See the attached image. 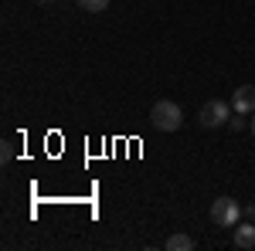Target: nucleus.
<instances>
[{"label": "nucleus", "instance_id": "f257e3e1", "mask_svg": "<svg viewBox=\"0 0 255 251\" xmlns=\"http://www.w3.org/2000/svg\"><path fill=\"white\" fill-rule=\"evenodd\" d=\"M150 122L157 126L160 133H177V129H180V122H184V112H180V105H177V102L160 98V102H153V109H150Z\"/></svg>", "mask_w": 255, "mask_h": 251}, {"label": "nucleus", "instance_id": "f03ea898", "mask_svg": "<svg viewBox=\"0 0 255 251\" xmlns=\"http://www.w3.org/2000/svg\"><path fill=\"white\" fill-rule=\"evenodd\" d=\"M232 102H225V98H211V102H204L201 105V112H197V122L204 126V129H215V126H225L228 119H232Z\"/></svg>", "mask_w": 255, "mask_h": 251}, {"label": "nucleus", "instance_id": "7ed1b4c3", "mask_svg": "<svg viewBox=\"0 0 255 251\" xmlns=\"http://www.w3.org/2000/svg\"><path fill=\"white\" fill-rule=\"evenodd\" d=\"M242 214L245 211L238 207V200H232V197H218L215 204H211V221H215L218 228H235Z\"/></svg>", "mask_w": 255, "mask_h": 251}, {"label": "nucleus", "instance_id": "20e7f679", "mask_svg": "<svg viewBox=\"0 0 255 251\" xmlns=\"http://www.w3.org/2000/svg\"><path fill=\"white\" fill-rule=\"evenodd\" d=\"M232 109H235L238 116H252V112H255V88H252V85L235 88V95H232Z\"/></svg>", "mask_w": 255, "mask_h": 251}, {"label": "nucleus", "instance_id": "39448f33", "mask_svg": "<svg viewBox=\"0 0 255 251\" xmlns=\"http://www.w3.org/2000/svg\"><path fill=\"white\" fill-rule=\"evenodd\" d=\"M235 248H242V251L255 248V224H238L235 228Z\"/></svg>", "mask_w": 255, "mask_h": 251}, {"label": "nucleus", "instance_id": "423d86ee", "mask_svg": "<svg viewBox=\"0 0 255 251\" xmlns=\"http://www.w3.org/2000/svg\"><path fill=\"white\" fill-rule=\"evenodd\" d=\"M194 248V238L191 234H170L167 238V251H191Z\"/></svg>", "mask_w": 255, "mask_h": 251}, {"label": "nucleus", "instance_id": "0eeeda50", "mask_svg": "<svg viewBox=\"0 0 255 251\" xmlns=\"http://www.w3.org/2000/svg\"><path fill=\"white\" fill-rule=\"evenodd\" d=\"M82 10H89V14H99V10H106L109 7V0H75Z\"/></svg>", "mask_w": 255, "mask_h": 251}, {"label": "nucleus", "instance_id": "6e6552de", "mask_svg": "<svg viewBox=\"0 0 255 251\" xmlns=\"http://www.w3.org/2000/svg\"><path fill=\"white\" fill-rule=\"evenodd\" d=\"M0 160H3V163H10V160H14V143H10V139H3V143H0Z\"/></svg>", "mask_w": 255, "mask_h": 251}, {"label": "nucleus", "instance_id": "1a4fd4ad", "mask_svg": "<svg viewBox=\"0 0 255 251\" xmlns=\"http://www.w3.org/2000/svg\"><path fill=\"white\" fill-rule=\"evenodd\" d=\"M228 126H232V129H235V133H242V129H245V126H249V119H242V116H238V112H235V116L228 119Z\"/></svg>", "mask_w": 255, "mask_h": 251}, {"label": "nucleus", "instance_id": "9d476101", "mask_svg": "<svg viewBox=\"0 0 255 251\" xmlns=\"http://www.w3.org/2000/svg\"><path fill=\"white\" fill-rule=\"evenodd\" d=\"M245 217H249V221H255V204H249V207H245Z\"/></svg>", "mask_w": 255, "mask_h": 251}, {"label": "nucleus", "instance_id": "9b49d317", "mask_svg": "<svg viewBox=\"0 0 255 251\" xmlns=\"http://www.w3.org/2000/svg\"><path fill=\"white\" fill-rule=\"evenodd\" d=\"M249 129H252V136H255V112H252V119H249Z\"/></svg>", "mask_w": 255, "mask_h": 251}, {"label": "nucleus", "instance_id": "f8f14e48", "mask_svg": "<svg viewBox=\"0 0 255 251\" xmlns=\"http://www.w3.org/2000/svg\"><path fill=\"white\" fill-rule=\"evenodd\" d=\"M38 3H55V0H38Z\"/></svg>", "mask_w": 255, "mask_h": 251}]
</instances>
